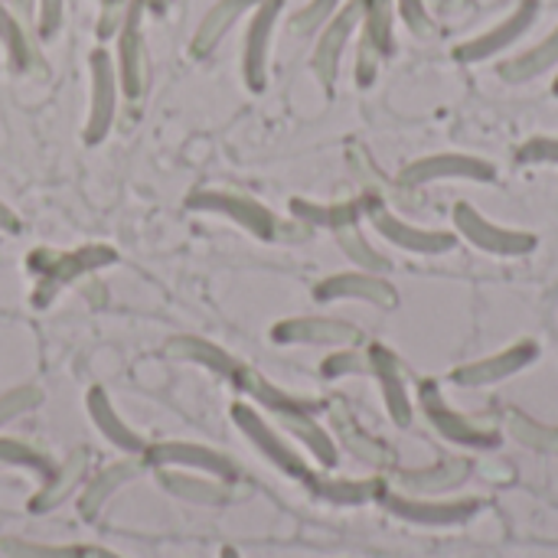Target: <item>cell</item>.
<instances>
[{
	"mask_svg": "<svg viewBox=\"0 0 558 558\" xmlns=\"http://www.w3.org/2000/svg\"><path fill=\"white\" fill-rule=\"evenodd\" d=\"M157 481H160V487H163L173 500L190 504V507H229V504L235 500L232 484L216 481V477H206V474L177 471V468H160V471H157Z\"/></svg>",
	"mask_w": 558,
	"mask_h": 558,
	"instance_id": "484cf974",
	"label": "cell"
},
{
	"mask_svg": "<svg viewBox=\"0 0 558 558\" xmlns=\"http://www.w3.org/2000/svg\"><path fill=\"white\" fill-rule=\"evenodd\" d=\"M144 3H150V7H160L163 0H144Z\"/></svg>",
	"mask_w": 558,
	"mask_h": 558,
	"instance_id": "bcb514c9",
	"label": "cell"
},
{
	"mask_svg": "<svg viewBox=\"0 0 558 558\" xmlns=\"http://www.w3.org/2000/svg\"><path fill=\"white\" fill-rule=\"evenodd\" d=\"M186 209L209 213V216H222V219L242 226L248 235H255L262 242H278L284 235V226L278 222V216L268 206H262L258 199L245 196V193H232V190H193L186 196Z\"/></svg>",
	"mask_w": 558,
	"mask_h": 558,
	"instance_id": "277c9868",
	"label": "cell"
},
{
	"mask_svg": "<svg viewBox=\"0 0 558 558\" xmlns=\"http://www.w3.org/2000/svg\"><path fill=\"white\" fill-rule=\"evenodd\" d=\"M451 219H454V229L464 242H471L474 248L487 252V255H497V258H523V255H533L539 239L533 232H523V229H507L494 219H487L477 206L471 203H454L451 209Z\"/></svg>",
	"mask_w": 558,
	"mask_h": 558,
	"instance_id": "5b68a950",
	"label": "cell"
},
{
	"mask_svg": "<svg viewBox=\"0 0 558 558\" xmlns=\"http://www.w3.org/2000/svg\"><path fill=\"white\" fill-rule=\"evenodd\" d=\"M369 376L379 383V392H383V402H386V412L389 418L399 425V428H409L415 412H412V399H409V379H405V366L402 360L383 347V343H373L369 350Z\"/></svg>",
	"mask_w": 558,
	"mask_h": 558,
	"instance_id": "44dd1931",
	"label": "cell"
},
{
	"mask_svg": "<svg viewBox=\"0 0 558 558\" xmlns=\"http://www.w3.org/2000/svg\"><path fill=\"white\" fill-rule=\"evenodd\" d=\"M0 46L7 49V59L16 72H29L33 62H36V52H33V43L23 29V23L10 13V7L0 3Z\"/></svg>",
	"mask_w": 558,
	"mask_h": 558,
	"instance_id": "836d02e7",
	"label": "cell"
},
{
	"mask_svg": "<svg viewBox=\"0 0 558 558\" xmlns=\"http://www.w3.org/2000/svg\"><path fill=\"white\" fill-rule=\"evenodd\" d=\"M396 16L405 23V29L418 39L435 36V20L425 0H396Z\"/></svg>",
	"mask_w": 558,
	"mask_h": 558,
	"instance_id": "60d3db41",
	"label": "cell"
},
{
	"mask_svg": "<svg viewBox=\"0 0 558 558\" xmlns=\"http://www.w3.org/2000/svg\"><path fill=\"white\" fill-rule=\"evenodd\" d=\"M539 360V343L536 340H520L494 356H484V360H474V363H464L451 373V383L454 386H464V389H484V386H497L517 373H523L526 366H533Z\"/></svg>",
	"mask_w": 558,
	"mask_h": 558,
	"instance_id": "d6986e66",
	"label": "cell"
},
{
	"mask_svg": "<svg viewBox=\"0 0 558 558\" xmlns=\"http://www.w3.org/2000/svg\"><path fill=\"white\" fill-rule=\"evenodd\" d=\"M314 298L320 304H333V301H360V304H373L383 311L399 307V291L376 271H340V275H327L324 281L314 284Z\"/></svg>",
	"mask_w": 558,
	"mask_h": 558,
	"instance_id": "ac0fdd59",
	"label": "cell"
},
{
	"mask_svg": "<svg viewBox=\"0 0 558 558\" xmlns=\"http://www.w3.org/2000/svg\"><path fill=\"white\" fill-rule=\"evenodd\" d=\"M219 558H242V556H239L232 546H222V549H219Z\"/></svg>",
	"mask_w": 558,
	"mask_h": 558,
	"instance_id": "f6af8a7d",
	"label": "cell"
},
{
	"mask_svg": "<svg viewBox=\"0 0 558 558\" xmlns=\"http://www.w3.org/2000/svg\"><path fill=\"white\" fill-rule=\"evenodd\" d=\"M85 558H124L111 549H101V546H85Z\"/></svg>",
	"mask_w": 558,
	"mask_h": 558,
	"instance_id": "ee69618b",
	"label": "cell"
},
{
	"mask_svg": "<svg viewBox=\"0 0 558 558\" xmlns=\"http://www.w3.org/2000/svg\"><path fill=\"white\" fill-rule=\"evenodd\" d=\"M324 379H343V376H369V353L360 347H340L320 363Z\"/></svg>",
	"mask_w": 558,
	"mask_h": 558,
	"instance_id": "8d00e7d4",
	"label": "cell"
},
{
	"mask_svg": "<svg viewBox=\"0 0 558 558\" xmlns=\"http://www.w3.org/2000/svg\"><path fill=\"white\" fill-rule=\"evenodd\" d=\"M441 180H468V183H494L497 167L474 154H428L402 167L399 183L409 190H422Z\"/></svg>",
	"mask_w": 558,
	"mask_h": 558,
	"instance_id": "4fadbf2b",
	"label": "cell"
},
{
	"mask_svg": "<svg viewBox=\"0 0 558 558\" xmlns=\"http://www.w3.org/2000/svg\"><path fill=\"white\" fill-rule=\"evenodd\" d=\"M167 356L193 363V366H203V369H209L213 376H219V379H226L232 386H239L242 373L248 369L226 347H219V343H213L206 337H196V333H183V337L167 340Z\"/></svg>",
	"mask_w": 558,
	"mask_h": 558,
	"instance_id": "d4e9b609",
	"label": "cell"
},
{
	"mask_svg": "<svg viewBox=\"0 0 558 558\" xmlns=\"http://www.w3.org/2000/svg\"><path fill=\"white\" fill-rule=\"evenodd\" d=\"M144 0H128L118 20V52H114V72L121 95L131 101L144 98L147 92V43H144Z\"/></svg>",
	"mask_w": 558,
	"mask_h": 558,
	"instance_id": "52a82bcc",
	"label": "cell"
},
{
	"mask_svg": "<svg viewBox=\"0 0 558 558\" xmlns=\"http://www.w3.org/2000/svg\"><path fill=\"white\" fill-rule=\"evenodd\" d=\"M229 415H232V422H235V428L245 435V441L275 468V471H281L284 477H291V481H307L311 477V464L304 461V454L255 409V405H248V402H235L232 409H229Z\"/></svg>",
	"mask_w": 558,
	"mask_h": 558,
	"instance_id": "3957f363",
	"label": "cell"
},
{
	"mask_svg": "<svg viewBox=\"0 0 558 558\" xmlns=\"http://www.w3.org/2000/svg\"><path fill=\"white\" fill-rule=\"evenodd\" d=\"M369 219H373V229L396 248H405L412 255H448L454 245H458V235L454 232H445V229H422L409 219H402L399 213L379 206L376 199H369Z\"/></svg>",
	"mask_w": 558,
	"mask_h": 558,
	"instance_id": "2e32d148",
	"label": "cell"
},
{
	"mask_svg": "<svg viewBox=\"0 0 558 558\" xmlns=\"http://www.w3.org/2000/svg\"><path fill=\"white\" fill-rule=\"evenodd\" d=\"M85 412H88L95 432H98L114 451L131 454V458H144L147 438H144L141 432H134V428L121 418V412L114 409L111 396H108L101 386H92V389L85 392Z\"/></svg>",
	"mask_w": 558,
	"mask_h": 558,
	"instance_id": "7402d4cb",
	"label": "cell"
},
{
	"mask_svg": "<svg viewBox=\"0 0 558 558\" xmlns=\"http://www.w3.org/2000/svg\"><path fill=\"white\" fill-rule=\"evenodd\" d=\"M340 10V0H307L294 16H291V33L294 36H314L324 29V23Z\"/></svg>",
	"mask_w": 558,
	"mask_h": 558,
	"instance_id": "f35d334b",
	"label": "cell"
},
{
	"mask_svg": "<svg viewBox=\"0 0 558 558\" xmlns=\"http://www.w3.org/2000/svg\"><path fill=\"white\" fill-rule=\"evenodd\" d=\"M271 340L281 347H363V330L340 317H284L271 327Z\"/></svg>",
	"mask_w": 558,
	"mask_h": 558,
	"instance_id": "9a60e30c",
	"label": "cell"
},
{
	"mask_svg": "<svg viewBox=\"0 0 558 558\" xmlns=\"http://www.w3.org/2000/svg\"><path fill=\"white\" fill-rule=\"evenodd\" d=\"M307 490L324 500V504H333V507H363V504H379V497L386 494V484L379 477H369V481H347V477H317L311 474L307 481Z\"/></svg>",
	"mask_w": 558,
	"mask_h": 558,
	"instance_id": "f546056e",
	"label": "cell"
},
{
	"mask_svg": "<svg viewBox=\"0 0 558 558\" xmlns=\"http://www.w3.org/2000/svg\"><path fill=\"white\" fill-rule=\"evenodd\" d=\"M0 558H85V546L36 543L23 536H0Z\"/></svg>",
	"mask_w": 558,
	"mask_h": 558,
	"instance_id": "e575fe53",
	"label": "cell"
},
{
	"mask_svg": "<svg viewBox=\"0 0 558 558\" xmlns=\"http://www.w3.org/2000/svg\"><path fill=\"white\" fill-rule=\"evenodd\" d=\"M558 65V23L536 43V46H530V49H523V52H517V56H510V59H504L500 65H497V75L504 78V82H510V85H523V82H533L536 75H546L549 69H556Z\"/></svg>",
	"mask_w": 558,
	"mask_h": 558,
	"instance_id": "f1b7e54d",
	"label": "cell"
},
{
	"mask_svg": "<svg viewBox=\"0 0 558 558\" xmlns=\"http://www.w3.org/2000/svg\"><path fill=\"white\" fill-rule=\"evenodd\" d=\"M553 95L558 98V75H556V82H553Z\"/></svg>",
	"mask_w": 558,
	"mask_h": 558,
	"instance_id": "7dc6e473",
	"label": "cell"
},
{
	"mask_svg": "<svg viewBox=\"0 0 558 558\" xmlns=\"http://www.w3.org/2000/svg\"><path fill=\"white\" fill-rule=\"evenodd\" d=\"M39 405H43V389H36V386H13V389L0 392V428L29 415Z\"/></svg>",
	"mask_w": 558,
	"mask_h": 558,
	"instance_id": "74e56055",
	"label": "cell"
},
{
	"mask_svg": "<svg viewBox=\"0 0 558 558\" xmlns=\"http://www.w3.org/2000/svg\"><path fill=\"white\" fill-rule=\"evenodd\" d=\"M88 464H92V451L88 448H75L69 451L59 464H52V471L43 477L39 490L29 500V513L46 517L59 507H65L88 481Z\"/></svg>",
	"mask_w": 558,
	"mask_h": 558,
	"instance_id": "ffe728a7",
	"label": "cell"
},
{
	"mask_svg": "<svg viewBox=\"0 0 558 558\" xmlns=\"http://www.w3.org/2000/svg\"><path fill=\"white\" fill-rule=\"evenodd\" d=\"M0 464L20 468V471H33L39 477H46L52 471V461L43 451H36L33 445H26L20 438H7V435H0Z\"/></svg>",
	"mask_w": 558,
	"mask_h": 558,
	"instance_id": "d590c367",
	"label": "cell"
},
{
	"mask_svg": "<svg viewBox=\"0 0 558 558\" xmlns=\"http://www.w3.org/2000/svg\"><path fill=\"white\" fill-rule=\"evenodd\" d=\"M379 504L399 517L402 523L412 526H428V530H451V526H464L471 523L484 504L474 497H461V500H438V497H412V494H392L386 490L379 497Z\"/></svg>",
	"mask_w": 558,
	"mask_h": 558,
	"instance_id": "9c48e42d",
	"label": "cell"
},
{
	"mask_svg": "<svg viewBox=\"0 0 558 558\" xmlns=\"http://www.w3.org/2000/svg\"><path fill=\"white\" fill-rule=\"evenodd\" d=\"M281 10H284V0H258V7L252 10L245 46H242V78L252 92H262L268 85V56H271V39H275Z\"/></svg>",
	"mask_w": 558,
	"mask_h": 558,
	"instance_id": "e0dca14e",
	"label": "cell"
},
{
	"mask_svg": "<svg viewBox=\"0 0 558 558\" xmlns=\"http://www.w3.org/2000/svg\"><path fill=\"white\" fill-rule=\"evenodd\" d=\"M418 402H422V409H425V415H428L432 428H435L445 441L461 445V448H471V451H494V448H500L504 435H500L497 428L481 425V422L468 418L464 412L451 409V405L445 402V396H441V389H438L435 383H428V379L422 383V389H418Z\"/></svg>",
	"mask_w": 558,
	"mask_h": 558,
	"instance_id": "ba28073f",
	"label": "cell"
},
{
	"mask_svg": "<svg viewBox=\"0 0 558 558\" xmlns=\"http://www.w3.org/2000/svg\"><path fill=\"white\" fill-rule=\"evenodd\" d=\"M396 49V0H363L356 43V85L369 88Z\"/></svg>",
	"mask_w": 558,
	"mask_h": 558,
	"instance_id": "8992f818",
	"label": "cell"
},
{
	"mask_svg": "<svg viewBox=\"0 0 558 558\" xmlns=\"http://www.w3.org/2000/svg\"><path fill=\"white\" fill-rule=\"evenodd\" d=\"M517 163L520 167H558V137L553 134H536V137H526L520 147H517Z\"/></svg>",
	"mask_w": 558,
	"mask_h": 558,
	"instance_id": "ab89813d",
	"label": "cell"
},
{
	"mask_svg": "<svg viewBox=\"0 0 558 558\" xmlns=\"http://www.w3.org/2000/svg\"><path fill=\"white\" fill-rule=\"evenodd\" d=\"M65 0H36V29L43 39H52L62 29Z\"/></svg>",
	"mask_w": 558,
	"mask_h": 558,
	"instance_id": "b9f144b4",
	"label": "cell"
},
{
	"mask_svg": "<svg viewBox=\"0 0 558 558\" xmlns=\"http://www.w3.org/2000/svg\"><path fill=\"white\" fill-rule=\"evenodd\" d=\"M16 232H23V219L16 216L10 203L0 199V235H16Z\"/></svg>",
	"mask_w": 558,
	"mask_h": 558,
	"instance_id": "7bdbcfd3",
	"label": "cell"
},
{
	"mask_svg": "<svg viewBox=\"0 0 558 558\" xmlns=\"http://www.w3.org/2000/svg\"><path fill=\"white\" fill-rule=\"evenodd\" d=\"M255 7H258V0H216V3L203 13L199 26H196V33H193V43H190L193 56H196V59H206L209 52H216V46L229 36V29H232L245 13H252Z\"/></svg>",
	"mask_w": 558,
	"mask_h": 558,
	"instance_id": "83f0119b",
	"label": "cell"
},
{
	"mask_svg": "<svg viewBox=\"0 0 558 558\" xmlns=\"http://www.w3.org/2000/svg\"><path fill=\"white\" fill-rule=\"evenodd\" d=\"M144 458H131V454H124L121 461H111L108 468H101L98 474H92L88 481H85V487L78 490V517L85 520V523H92L101 510H105V504L121 490V487H128L131 481H137L141 474H144Z\"/></svg>",
	"mask_w": 558,
	"mask_h": 558,
	"instance_id": "cb8c5ba5",
	"label": "cell"
},
{
	"mask_svg": "<svg viewBox=\"0 0 558 558\" xmlns=\"http://www.w3.org/2000/svg\"><path fill=\"white\" fill-rule=\"evenodd\" d=\"M239 389L245 396H252L265 412H271L278 418V425L324 468V471H333L340 464V448L337 441L330 438V432L317 422L314 415V402L307 399H298L278 386H271L268 379H262L258 373L245 369L242 379H239Z\"/></svg>",
	"mask_w": 558,
	"mask_h": 558,
	"instance_id": "6da1fadb",
	"label": "cell"
},
{
	"mask_svg": "<svg viewBox=\"0 0 558 558\" xmlns=\"http://www.w3.org/2000/svg\"><path fill=\"white\" fill-rule=\"evenodd\" d=\"M111 262H118V252L111 245H98V242L95 245H82L75 252H46V248L33 252L29 268L36 275V288H33L36 307H46L65 284L78 281L85 275L111 265Z\"/></svg>",
	"mask_w": 558,
	"mask_h": 558,
	"instance_id": "7a4b0ae2",
	"label": "cell"
},
{
	"mask_svg": "<svg viewBox=\"0 0 558 558\" xmlns=\"http://www.w3.org/2000/svg\"><path fill=\"white\" fill-rule=\"evenodd\" d=\"M118 72H114V59L98 46L88 52V114H85V144H101L111 128H114V114H118Z\"/></svg>",
	"mask_w": 558,
	"mask_h": 558,
	"instance_id": "30bf717a",
	"label": "cell"
},
{
	"mask_svg": "<svg viewBox=\"0 0 558 558\" xmlns=\"http://www.w3.org/2000/svg\"><path fill=\"white\" fill-rule=\"evenodd\" d=\"M474 474V464L468 458H441L438 464L428 468H405L396 474V484L402 487V494L412 497H441V494H454L458 487H464Z\"/></svg>",
	"mask_w": 558,
	"mask_h": 558,
	"instance_id": "603a6c76",
	"label": "cell"
},
{
	"mask_svg": "<svg viewBox=\"0 0 558 558\" xmlns=\"http://www.w3.org/2000/svg\"><path fill=\"white\" fill-rule=\"evenodd\" d=\"M363 209H369V199H347V203H330V206L311 203V199H291L294 222L311 226V229H330V232L360 222Z\"/></svg>",
	"mask_w": 558,
	"mask_h": 558,
	"instance_id": "4dcf8cb0",
	"label": "cell"
},
{
	"mask_svg": "<svg viewBox=\"0 0 558 558\" xmlns=\"http://www.w3.org/2000/svg\"><path fill=\"white\" fill-rule=\"evenodd\" d=\"M330 418H333V428H337V435H340V445H347V451H350L356 461H363V464H369V468H379V471L392 468V451H389V445L379 441V438H373L369 432H363V425L353 418V412H350L340 399L330 402Z\"/></svg>",
	"mask_w": 558,
	"mask_h": 558,
	"instance_id": "4316f807",
	"label": "cell"
},
{
	"mask_svg": "<svg viewBox=\"0 0 558 558\" xmlns=\"http://www.w3.org/2000/svg\"><path fill=\"white\" fill-rule=\"evenodd\" d=\"M144 464L154 468V471H160V468L193 471V474H206V477H216V481H226V484L239 481L235 461L229 454L209 448V445H199V441H157V445H147Z\"/></svg>",
	"mask_w": 558,
	"mask_h": 558,
	"instance_id": "8fae6325",
	"label": "cell"
},
{
	"mask_svg": "<svg viewBox=\"0 0 558 558\" xmlns=\"http://www.w3.org/2000/svg\"><path fill=\"white\" fill-rule=\"evenodd\" d=\"M539 7H543L539 0H520L500 23H494L490 29H484V33H477V36L458 43L451 56H454L458 62H464V65H477V62H487V59L507 52L517 39H523V36L536 26Z\"/></svg>",
	"mask_w": 558,
	"mask_h": 558,
	"instance_id": "7c38bea8",
	"label": "cell"
},
{
	"mask_svg": "<svg viewBox=\"0 0 558 558\" xmlns=\"http://www.w3.org/2000/svg\"><path fill=\"white\" fill-rule=\"evenodd\" d=\"M507 432L530 451H539V454H558V425H543L536 418H530L526 412L520 409H510L507 412Z\"/></svg>",
	"mask_w": 558,
	"mask_h": 558,
	"instance_id": "1f68e13d",
	"label": "cell"
},
{
	"mask_svg": "<svg viewBox=\"0 0 558 558\" xmlns=\"http://www.w3.org/2000/svg\"><path fill=\"white\" fill-rule=\"evenodd\" d=\"M333 239H337L340 252H343V255H347V258H350L356 268H366V271H376V275L389 268V258H386L379 248H373V242L363 235L360 222L337 229V232H333Z\"/></svg>",
	"mask_w": 558,
	"mask_h": 558,
	"instance_id": "d6a6232c",
	"label": "cell"
},
{
	"mask_svg": "<svg viewBox=\"0 0 558 558\" xmlns=\"http://www.w3.org/2000/svg\"><path fill=\"white\" fill-rule=\"evenodd\" d=\"M360 20H363V0H347V3H340V10L324 23V29L317 33L314 52H311V69H314L317 82H320L327 92L337 85L343 52H347L353 33L360 29Z\"/></svg>",
	"mask_w": 558,
	"mask_h": 558,
	"instance_id": "5bb4252c",
	"label": "cell"
}]
</instances>
